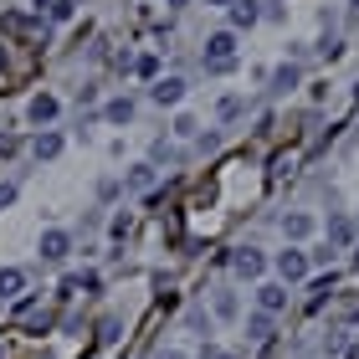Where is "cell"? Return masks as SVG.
Returning <instances> with one entry per match:
<instances>
[{"mask_svg": "<svg viewBox=\"0 0 359 359\" xmlns=\"http://www.w3.org/2000/svg\"><path fill=\"white\" fill-rule=\"evenodd\" d=\"M236 67V36L231 31H216L205 41V72H231Z\"/></svg>", "mask_w": 359, "mask_h": 359, "instance_id": "obj_1", "label": "cell"}, {"mask_svg": "<svg viewBox=\"0 0 359 359\" xmlns=\"http://www.w3.org/2000/svg\"><path fill=\"white\" fill-rule=\"evenodd\" d=\"M277 277H283V283H303V277H308V257L298 252V247H287V252H277Z\"/></svg>", "mask_w": 359, "mask_h": 359, "instance_id": "obj_2", "label": "cell"}, {"mask_svg": "<svg viewBox=\"0 0 359 359\" xmlns=\"http://www.w3.org/2000/svg\"><path fill=\"white\" fill-rule=\"evenodd\" d=\"M283 308H287V287H283V283H262V287H257V313L277 318Z\"/></svg>", "mask_w": 359, "mask_h": 359, "instance_id": "obj_3", "label": "cell"}, {"mask_svg": "<svg viewBox=\"0 0 359 359\" xmlns=\"http://www.w3.org/2000/svg\"><path fill=\"white\" fill-rule=\"evenodd\" d=\"M231 267H236V277H262L267 272V257L257 252V247H236L231 252Z\"/></svg>", "mask_w": 359, "mask_h": 359, "instance_id": "obj_4", "label": "cell"}, {"mask_svg": "<svg viewBox=\"0 0 359 359\" xmlns=\"http://www.w3.org/2000/svg\"><path fill=\"white\" fill-rule=\"evenodd\" d=\"M149 97H154L159 108H175L180 97H185V77H159V83L149 88Z\"/></svg>", "mask_w": 359, "mask_h": 359, "instance_id": "obj_5", "label": "cell"}, {"mask_svg": "<svg viewBox=\"0 0 359 359\" xmlns=\"http://www.w3.org/2000/svg\"><path fill=\"white\" fill-rule=\"evenodd\" d=\"M67 252H72V236L67 231H46L41 236V257H46V262H67Z\"/></svg>", "mask_w": 359, "mask_h": 359, "instance_id": "obj_6", "label": "cell"}, {"mask_svg": "<svg viewBox=\"0 0 359 359\" xmlns=\"http://www.w3.org/2000/svg\"><path fill=\"white\" fill-rule=\"evenodd\" d=\"M283 236H292V241L313 236V216H308V210H292V216H283Z\"/></svg>", "mask_w": 359, "mask_h": 359, "instance_id": "obj_7", "label": "cell"}, {"mask_svg": "<svg viewBox=\"0 0 359 359\" xmlns=\"http://www.w3.org/2000/svg\"><path fill=\"white\" fill-rule=\"evenodd\" d=\"M123 185L128 190H154L159 175H154V165H134V170H123Z\"/></svg>", "mask_w": 359, "mask_h": 359, "instance_id": "obj_8", "label": "cell"}, {"mask_svg": "<svg viewBox=\"0 0 359 359\" xmlns=\"http://www.w3.org/2000/svg\"><path fill=\"white\" fill-rule=\"evenodd\" d=\"M31 154H36V159H57V154H62V134H57V128H46V134H36V144H31Z\"/></svg>", "mask_w": 359, "mask_h": 359, "instance_id": "obj_9", "label": "cell"}, {"mask_svg": "<svg viewBox=\"0 0 359 359\" xmlns=\"http://www.w3.org/2000/svg\"><path fill=\"white\" fill-rule=\"evenodd\" d=\"M21 287H26L21 267H0V298H21Z\"/></svg>", "mask_w": 359, "mask_h": 359, "instance_id": "obj_10", "label": "cell"}, {"mask_svg": "<svg viewBox=\"0 0 359 359\" xmlns=\"http://www.w3.org/2000/svg\"><path fill=\"white\" fill-rule=\"evenodd\" d=\"M31 123H52L57 118V97H46V93H36V97H31Z\"/></svg>", "mask_w": 359, "mask_h": 359, "instance_id": "obj_11", "label": "cell"}, {"mask_svg": "<svg viewBox=\"0 0 359 359\" xmlns=\"http://www.w3.org/2000/svg\"><path fill=\"white\" fill-rule=\"evenodd\" d=\"M257 21H262L257 0H231V26H257Z\"/></svg>", "mask_w": 359, "mask_h": 359, "instance_id": "obj_12", "label": "cell"}, {"mask_svg": "<svg viewBox=\"0 0 359 359\" xmlns=\"http://www.w3.org/2000/svg\"><path fill=\"white\" fill-rule=\"evenodd\" d=\"M329 241H334V247H349V241H354V221L349 216H334L329 221Z\"/></svg>", "mask_w": 359, "mask_h": 359, "instance_id": "obj_13", "label": "cell"}, {"mask_svg": "<svg viewBox=\"0 0 359 359\" xmlns=\"http://www.w3.org/2000/svg\"><path fill=\"white\" fill-rule=\"evenodd\" d=\"M103 118L108 123H128V118H134V97H113V103L103 108Z\"/></svg>", "mask_w": 359, "mask_h": 359, "instance_id": "obj_14", "label": "cell"}, {"mask_svg": "<svg viewBox=\"0 0 359 359\" xmlns=\"http://www.w3.org/2000/svg\"><path fill=\"white\" fill-rule=\"evenodd\" d=\"M298 83H303V72H298V67H277V72H272V93H292Z\"/></svg>", "mask_w": 359, "mask_h": 359, "instance_id": "obj_15", "label": "cell"}, {"mask_svg": "<svg viewBox=\"0 0 359 359\" xmlns=\"http://www.w3.org/2000/svg\"><path fill=\"white\" fill-rule=\"evenodd\" d=\"M247 339H257V344L272 339V318H267V313H252V318H247Z\"/></svg>", "mask_w": 359, "mask_h": 359, "instance_id": "obj_16", "label": "cell"}, {"mask_svg": "<svg viewBox=\"0 0 359 359\" xmlns=\"http://www.w3.org/2000/svg\"><path fill=\"white\" fill-rule=\"evenodd\" d=\"M236 313H241L236 292H216V318H236Z\"/></svg>", "mask_w": 359, "mask_h": 359, "instance_id": "obj_17", "label": "cell"}, {"mask_svg": "<svg viewBox=\"0 0 359 359\" xmlns=\"http://www.w3.org/2000/svg\"><path fill=\"white\" fill-rule=\"evenodd\" d=\"M221 123H231V118H241V97H221Z\"/></svg>", "mask_w": 359, "mask_h": 359, "instance_id": "obj_18", "label": "cell"}, {"mask_svg": "<svg viewBox=\"0 0 359 359\" xmlns=\"http://www.w3.org/2000/svg\"><path fill=\"white\" fill-rule=\"evenodd\" d=\"M195 128H201V123H195L190 113H180V118H175V134H180V139H195Z\"/></svg>", "mask_w": 359, "mask_h": 359, "instance_id": "obj_19", "label": "cell"}, {"mask_svg": "<svg viewBox=\"0 0 359 359\" xmlns=\"http://www.w3.org/2000/svg\"><path fill=\"white\" fill-rule=\"evenodd\" d=\"M11 154H21V139H15V134H0V159H11Z\"/></svg>", "mask_w": 359, "mask_h": 359, "instance_id": "obj_20", "label": "cell"}, {"mask_svg": "<svg viewBox=\"0 0 359 359\" xmlns=\"http://www.w3.org/2000/svg\"><path fill=\"white\" fill-rule=\"evenodd\" d=\"M318 52H323V57H329V62H334L339 52H344V46H339V36H323V41H318Z\"/></svg>", "mask_w": 359, "mask_h": 359, "instance_id": "obj_21", "label": "cell"}, {"mask_svg": "<svg viewBox=\"0 0 359 359\" xmlns=\"http://www.w3.org/2000/svg\"><path fill=\"white\" fill-rule=\"evenodd\" d=\"M97 339H103V344H113V339H118V318H103V334H97Z\"/></svg>", "mask_w": 359, "mask_h": 359, "instance_id": "obj_22", "label": "cell"}, {"mask_svg": "<svg viewBox=\"0 0 359 359\" xmlns=\"http://www.w3.org/2000/svg\"><path fill=\"white\" fill-rule=\"evenodd\" d=\"M201 359H236V354H226V349H216V344H205V349H201Z\"/></svg>", "mask_w": 359, "mask_h": 359, "instance_id": "obj_23", "label": "cell"}, {"mask_svg": "<svg viewBox=\"0 0 359 359\" xmlns=\"http://www.w3.org/2000/svg\"><path fill=\"white\" fill-rule=\"evenodd\" d=\"M15 201V185H0V205H11Z\"/></svg>", "mask_w": 359, "mask_h": 359, "instance_id": "obj_24", "label": "cell"}, {"mask_svg": "<svg viewBox=\"0 0 359 359\" xmlns=\"http://www.w3.org/2000/svg\"><path fill=\"white\" fill-rule=\"evenodd\" d=\"M154 359H185V354H180V349H159Z\"/></svg>", "mask_w": 359, "mask_h": 359, "instance_id": "obj_25", "label": "cell"}, {"mask_svg": "<svg viewBox=\"0 0 359 359\" xmlns=\"http://www.w3.org/2000/svg\"><path fill=\"white\" fill-rule=\"evenodd\" d=\"M349 6H354V11H359V0H349Z\"/></svg>", "mask_w": 359, "mask_h": 359, "instance_id": "obj_26", "label": "cell"}]
</instances>
